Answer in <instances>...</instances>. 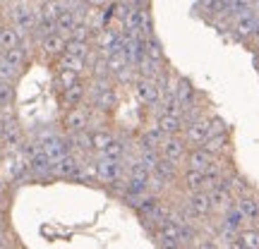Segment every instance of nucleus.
Wrapping results in <instances>:
<instances>
[{
	"mask_svg": "<svg viewBox=\"0 0 259 249\" xmlns=\"http://www.w3.org/2000/svg\"><path fill=\"white\" fill-rule=\"evenodd\" d=\"M60 125H63L65 134H77V132H87V129H92V106H89V103H84V106H77V108L65 111Z\"/></svg>",
	"mask_w": 259,
	"mask_h": 249,
	"instance_id": "obj_1",
	"label": "nucleus"
},
{
	"mask_svg": "<svg viewBox=\"0 0 259 249\" xmlns=\"http://www.w3.org/2000/svg\"><path fill=\"white\" fill-rule=\"evenodd\" d=\"M96 175H99V185L111 187L113 182H118L120 177L127 175L125 161H113V158L96 156Z\"/></svg>",
	"mask_w": 259,
	"mask_h": 249,
	"instance_id": "obj_2",
	"label": "nucleus"
},
{
	"mask_svg": "<svg viewBox=\"0 0 259 249\" xmlns=\"http://www.w3.org/2000/svg\"><path fill=\"white\" fill-rule=\"evenodd\" d=\"M257 22H259V15L254 10H250V12L228 17V29H231V34L238 38V41H250L252 34H254V29H257Z\"/></svg>",
	"mask_w": 259,
	"mask_h": 249,
	"instance_id": "obj_3",
	"label": "nucleus"
},
{
	"mask_svg": "<svg viewBox=\"0 0 259 249\" xmlns=\"http://www.w3.org/2000/svg\"><path fill=\"white\" fill-rule=\"evenodd\" d=\"M132 91H135V98H137L144 108H154V106H158L161 98H163V93H161V89H158V84L154 82V79H142V77H139L137 82L132 84Z\"/></svg>",
	"mask_w": 259,
	"mask_h": 249,
	"instance_id": "obj_4",
	"label": "nucleus"
},
{
	"mask_svg": "<svg viewBox=\"0 0 259 249\" xmlns=\"http://www.w3.org/2000/svg\"><path fill=\"white\" fill-rule=\"evenodd\" d=\"M209 137H211V132H209V113H206L204 118H199V120L185 125V132H183V139L187 141L190 148L204 146V141Z\"/></svg>",
	"mask_w": 259,
	"mask_h": 249,
	"instance_id": "obj_5",
	"label": "nucleus"
},
{
	"mask_svg": "<svg viewBox=\"0 0 259 249\" xmlns=\"http://www.w3.org/2000/svg\"><path fill=\"white\" fill-rule=\"evenodd\" d=\"M187 151H190V146H187V141L183 139V134L166 137L163 139V144H161V148H158V154H161V156L168 158V161H173V163H178V166H183V163H185Z\"/></svg>",
	"mask_w": 259,
	"mask_h": 249,
	"instance_id": "obj_6",
	"label": "nucleus"
},
{
	"mask_svg": "<svg viewBox=\"0 0 259 249\" xmlns=\"http://www.w3.org/2000/svg\"><path fill=\"white\" fill-rule=\"evenodd\" d=\"M79 168H82V158L74 156V154H67L65 158L53 163V180H74L77 182Z\"/></svg>",
	"mask_w": 259,
	"mask_h": 249,
	"instance_id": "obj_7",
	"label": "nucleus"
},
{
	"mask_svg": "<svg viewBox=\"0 0 259 249\" xmlns=\"http://www.w3.org/2000/svg\"><path fill=\"white\" fill-rule=\"evenodd\" d=\"M65 46H67V38L60 36L58 31L38 41V51H41V58H44L46 63H56L58 58L65 53Z\"/></svg>",
	"mask_w": 259,
	"mask_h": 249,
	"instance_id": "obj_8",
	"label": "nucleus"
},
{
	"mask_svg": "<svg viewBox=\"0 0 259 249\" xmlns=\"http://www.w3.org/2000/svg\"><path fill=\"white\" fill-rule=\"evenodd\" d=\"M183 204H185L197 218H202V221H206V218H211L213 216L209 192H190V194H185V202Z\"/></svg>",
	"mask_w": 259,
	"mask_h": 249,
	"instance_id": "obj_9",
	"label": "nucleus"
},
{
	"mask_svg": "<svg viewBox=\"0 0 259 249\" xmlns=\"http://www.w3.org/2000/svg\"><path fill=\"white\" fill-rule=\"evenodd\" d=\"M213 163H216V156H211V154H209L204 146H197V148H190V151H187L183 168H187V170H199V173H206Z\"/></svg>",
	"mask_w": 259,
	"mask_h": 249,
	"instance_id": "obj_10",
	"label": "nucleus"
},
{
	"mask_svg": "<svg viewBox=\"0 0 259 249\" xmlns=\"http://www.w3.org/2000/svg\"><path fill=\"white\" fill-rule=\"evenodd\" d=\"M204 148L216 158H231L233 154V137H231V129L228 132H221V134H213L204 141Z\"/></svg>",
	"mask_w": 259,
	"mask_h": 249,
	"instance_id": "obj_11",
	"label": "nucleus"
},
{
	"mask_svg": "<svg viewBox=\"0 0 259 249\" xmlns=\"http://www.w3.org/2000/svg\"><path fill=\"white\" fill-rule=\"evenodd\" d=\"M87 103V79L72 84L60 91V106L63 111H70V108H77V106H84Z\"/></svg>",
	"mask_w": 259,
	"mask_h": 249,
	"instance_id": "obj_12",
	"label": "nucleus"
},
{
	"mask_svg": "<svg viewBox=\"0 0 259 249\" xmlns=\"http://www.w3.org/2000/svg\"><path fill=\"white\" fill-rule=\"evenodd\" d=\"M154 125H156L166 137H176V134H183V132H185V120H183V115L158 113V115H154Z\"/></svg>",
	"mask_w": 259,
	"mask_h": 249,
	"instance_id": "obj_13",
	"label": "nucleus"
},
{
	"mask_svg": "<svg viewBox=\"0 0 259 249\" xmlns=\"http://www.w3.org/2000/svg\"><path fill=\"white\" fill-rule=\"evenodd\" d=\"M89 106L92 108H96L99 113H106V115H111L115 108H118V103H120V96H118V86H113V89H108V91H101L96 93L94 98H89Z\"/></svg>",
	"mask_w": 259,
	"mask_h": 249,
	"instance_id": "obj_14",
	"label": "nucleus"
},
{
	"mask_svg": "<svg viewBox=\"0 0 259 249\" xmlns=\"http://www.w3.org/2000/svg\"><path fill=\"white\" fill-rule=\"evenodd\" d=\"M235 206L240 209V213L247 218L250 225H257L259 223V194L250 192V194H242L235 199Z\"/></svg>",
	"mask_w": 259,
	"mask_h": 249,
	"instance_id": "obj_15",
	"label": "nucleus"
},
{
	"mask_svg": "<svg viewBox=\"0 0 259 249\" xmlns=\"http://www.w3.org/2000/svg\"><path fill=\"white\" fill-rule=\"evenodd\" d=\"M173 96H176L178 103L183 106V111H185L187 106H192V103L199 101V91L194 89V84L190 82L187 77H178L176 89H173Z\"/></svg>",
	"mask_w": 259,
	"mask_h": 249,
	"instance_id": "obj_16",
	"label": "nucleus"
},
{
	"mask_svg": "<svg viewBox=\"0 0 259 249\" xmlns=\"http://www.w3.org/2000/svg\"><path fill=\"white\" fill-rule=\"evenodd\" d=\"M178 187L183 189V194L204 192V187H206L204 173H199V170H187V168H183V173H180V177H178Z\"/></svg>",
	"mask_w": 259,
	"mask_h": 249,
	"instance_id": "obj_17",
	"label": "nucleus"
},
{
	"mask_svg": "<svg viewBox=\"0 0 259 249\" xmlns=\"http://www.w3.org/2000/svg\"><path fill=\"white\" fill-rule=\"evenodd\" d=\"M209 199H211L213 216H221L223 211H228L231 206H235V194L228 187H213L209 192Z\"/></svg>",
	"mask_w": 259,
	"mask_h": 249,
	"instance_id": "obj_18",
	"label": "nucleus"
},
{
	"mask_svg": "<svg viewBox=\"0 0 259 249\" xmlns=\"http://www.w3.org/2000/svg\"><path fill=\"white\" fill-rule=\"evenodd\" d=\"M219 225H223V228H228L231 232H238L242 230V228H247L250 223H247V218L240 213V209L238 206H231L228 211H223L221 216H219Z\"/></svg>",
	"mask_w": 259,
	"mask_h": 249,
	"instance_id": "obj_19",
	"label": "nucleus"
},
{
	"mask_svg": "<svg viewBox=\"0 0 259 249\" xmlns=\"http://www.w3.org/2000/svg\"><path fill=\"white\" fill-rule=\"evenodd\" d=\"M22 43H24V36H22V34H19L12 24L0 27V53H8V51L22 46Z\"/></svg>",
	"mask_w": 259,
	"mask_h": 249,
	"instance_id": "obj_20",
	"label": "nucleus"
},
{
	"mask_svg": "<svg viewBox=\"0 0 259 249\" xmlns=\"http://www.w3.org/2000/svg\"><path fill=\"white\" fill-rule=\"evenodd\" d=\"M0 56L5 58L15 70H19V72H24L27 70V65H29V60H31V53H29V48L22 43V46H17V48H12V51H8V53H0Z\"/></svg>",
	"mask_w": 259,
	"mask_h": 249,
	"instance_id": "obj_21",
	"label": "nucleus"
},
{
	"mask_svg": "<svg viewBox=\"0 0 259 249\" xmlns=\"http://www.w3.org/2000/svg\"><path fill=\"white\" fill-rule=\"evenodd\" d=\"M92 132V148H94V156H101L106 146L111 144V139L115 137V132L108 127H96V129H89Z\"/></svg>",
	"mask_w": 259,
	"mask_h": 249,
	"instance_id": "obj_22",
	"label": "nucleus"
},
{
	"mask_svg": "<svg viewBox=\"0 0 259 249\" xmlns=\"http://www.w3.org/2000/svg\"><path fill=\"white\" fill-rule=\"evenodd\" d=\"M144 58L154 60V63L166 65V51H163V43L156 38V34L144 36Z\"/></svg>",
	"mask_w": 259,
	"mask_h": 249,
	"instance_id": "obj_23",
	"label": "nucleus"
},
{
	"mask_svg": "<svg viewBox=\"0 0 259 249\" xmlns=\"http://www.w3.org/2000/svg\"><path fill=\"white\" fill-rule=\"evenodd\" d=\"M92 53H94V46L89 41H67V46H65V56L79 58V60H89Z\"/></svg>",
	"mask_w": 259,
	"mask_h": 249,
	"instance_id": "obj_24",
	"label": "nucleus"
},
{
	"mask_svg": "<svg viewBox=\"0 0 259 249\" xmlns=\"http://www.w3.org/2000/svg\"><path fill=\"white\" fill-rule=\"evenodd\" d=\"M15 96H17V93H15V84L0 79V113H12Z\"/></svg>",
	"mask_w": 259,
	"mask_h": 249,
	"instance_id": "obj_25",
	"label": "nucleus"
},
{
	"mask_svg": "<svg viewBox=\"0 0 259 249\" xmlns=\"http://www.w3.org/2000/svg\"><path fill=\"white\" fill-rule=\"evenodd\" d=\"M238 242L245 249H259V228L257 225H247L238 232Z\"/></svg>",
	"mask_w": 259,
	"mask_h": 249,
	"instance_id": "obj_26",
	"label": "nucleus"
},
{
	"mask_svg": "<svg viewBox=\"0 0 259 249\" xmlns=\"http://www.w3.org/2000/svg\"><path fill=\"white\" fill-rule=\"evenodd\" d=\"M82 79H89V77H84L79 72H72V70H56V82H58V91H63L67 86H72V84L82 82Z\"/></svg>",
	"mask_w": 259,
	"mask_h": 249,
	"instance_id": "obj_27",
	"label": "nucleus"
},
{
	"mask_svg": "<svg viewBox=\"0 0 259 249\" xmlns=\"http://www.w3.org/2000/svg\"><path fill=\"white\" fill-rule=\"evenodd\" d=\"M19 70H15V67H12V65L8 63V60H5V58L0 56V79H3V82H10V84H15L19 79Z\"/></svg>",
	"mask_w": 259,
	"mask_h": 249,
	"instance_id": "obj_28",
	"label": "nucleus"
},
{
	"mask_svg": "<svg viewBox=\"0 0 259 249\" xmlns=\"http://www.w3.org/2000/svg\"><path fill=\"white\" fill-rule=\"evenodd\" d=\"M92 38H94V31L87 24H77L72 31V36L67 38V41H89L92 43Z\"/></svg>",
	"mask_w": 259,
	"mask_h": 249,
	"instance_id": "obj_29",
	"label": "nucleus"
},
{
	"mask_svg": "<svg viewBox=\"0 0 259 249\" xmlns=\"http://www.w3.org/2000/svg\"><path fill=\"white\" fill-rule=\"evenodd\" d=\"M209 132L213 134H221V132H228V125H226V120H223L221 115H211L209 113Z\"/></svg>",
	"mask_w": 259,
	"mask_h": 249,
	"instance_id": "obj_30",
	"label": "nucleus"
},
{
	"mask_svg": "<svg viewBox=\"0 0 259 249\" xmlns=\"http://www.w3.org/2000/svg\"><path fill=\"white\" fill-rule=\"evenodd\" d=\"M194 247H197V249H221V247H219V242L213 240V237H197Z\"/></svg>",
	"mask_w": 259,
	"mask_h": 249,
	"instance_id": "obj_31",
	"label": "nucleus"
},
{
	"mask_svg": "<svg viewBox=\"0 0 259 249\" xmlns=\"http://www.w3.org/2000/svg\"><path fill=\"white\" fill-rule=\"evenodd\" d=\"M12 118V113H0V141L5 137V127H8V120Z\"/></svg>",
	"mask_w": 259,
	"mask_h": 249,
	"instance_id": "obj_32",
	"label": "nucleus"
},
{
	"mask_svg": "<svg viewBox=\"0 0 259 249\" xmlns=\"http://www.w3.org/2000/svg\"><path fill=\"white\" fill-rule=\"evenodd\" d=\"M130 5H135V8H149L151 0H130Z\"/></svg>",
	"mask_w": 259,
	"mask_h": 249,
	"instance_id": "obj_33",
	"label": "nucleus"
},
{
	"mask_svg": "<svg viewBox=\"0 0 259 249\" xmlns=\"http://www.w3.org/2000/svg\"><path fill=\"white\" fill-rule=\"evenodd\" d=\"M252 43H254V48L259 46V22H257V29H254V34H252V38H250Z\"/></svg>",
	"mask_w": 259,
	"mask_h": 249,
	"instance_id": "obj_34",
	"label": "nucleus"
},
{
	"mask_svg": "<svg viewBox=\"0 0 259 249\" xmlns=\"http://www.w3.org/2000/svg\"><path fill=\"white\" fill-rule=\"evenodd\" d=\"M5 156H8V151H5V146H3V141H0V166H3V161H5Z\"/></svg>",
	"mask_w": 259,
	"mask_h": 249,
	"instance_id": "obj_35",
	"label": "nucleus"
},
{
	"mask_svg": "<svg viewBox=\"0 0 259 249\" xmlns=\"http://www.w3.org/2000/svg\"><path fill=\"white\" fill-rule=\"evenodd\" d=\"M254 67H257V70H259V46L254 48Z\"/></svg>",
	"mask_w": 259,
	"mask_h": 249,
	"instance_id": "obj_36",
	"label": "nucleus"
},
{
	"mask_svg": "<svg viewBox=\"0 0 259 249\" xmlns=\"http://www.w3.org/2000/svg\"><path fill=\"white\" fill-rule=\"evenodd\" d=\"M5 189H8V182H5V180L0 177V194H5Z\"/></svg>",
	"mask_w": 259,
	"mask_h": 249,
	"instance_id": "obj_37",
	"label": "nucleus"
},
{
	"mask_svg": "<svg viewBox=\"0 0 259 249\" xmlns=\"http://www.w3.org/2000/svg\"><path fill=\"white\" fill-rule=\"evenodd\" d=\"M5 240V230H3V225H0V242Z\"/></svg>",
	"mask_w": 259,
	"mask_h": 249,
	"instance_id": "obj_38",
	"label": "nucleus"
},
{
	"mask_svg": "<svg viewBox=\"0 0 259 249\" xmlns=\"http://www.w3.org/2000/svg\"><path fill=\"white\" fill-rule=\"evenodd\" d=\"M0 249H3V247H0Z\"/></svg>",
	"mask_w": 259,
	"mask_h": 249,
	"instance_id": "obj_39",
	"label": "nucleus"
}]
</instances>
